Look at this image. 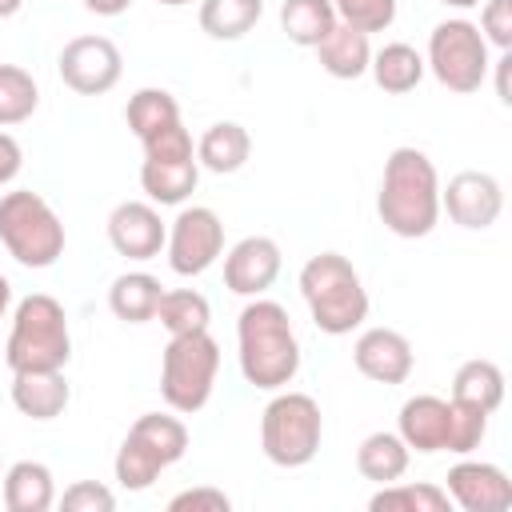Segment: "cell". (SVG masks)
<instances>
[{"mask_svg":"<svg viewBox=\"0 0 512 512\" xmlns=\"http://www.w3.org/2000/svg\"><path fill=\"white\" fill-rule=\"evenodd\" d=\"M236 344H240V372L252 388L276 392L296 380L300 340L284 304L252 296L236 320Z\"/></svg>","mask_w":512,"mask_h":512,"instance_id":"1","label":"cell"},{"mask_svg":"<svg viewBox=\"0 0 512 512\" xmlns=\"http://www.w3.org/2000/svg\"><path fill=\"white\" fill-rule=\"evenodd\" d=\"M376 212H380L384 228L404 236V240H420L436 228V220H440V176H436V164L420 148H412V144L392 148V156L384 160Z\"/></svg>","mask_w":512,"mask_h":512,"instance_id":"2","label":"cell"},{"mask_svg":"<svg viewBox=\"0 0 512 512\" xmlns=\"http://www.w3.org/2000/svg\"><path fill=\"white\" fill-rule=\"evenodd\" d=\"M300 296L312 312V324L328 336H348L368 320V288L340 252H320L300 268Z\"/></svg>","mask_w":512,"mask_h":512,"instance_id":"3","label":"cell"},{"mask_svg":"<svg viewBox=\"0 0 512 512\" xmlns=\"http://www.w3.org/2000/svg\"><path fill=\"white\" fill-rule=\"evenodd\" d=\"M72 356L64 304L48 292H32L12 312V332L4 344V360L12 372H64Z\"/></svg>","mask_w":512,"mask_h":512,"instance_id":"4","label":"cell"},{"mask_svg":"<svg viewBox=\"0 0 512 512\" xmlns=\"http://www.w3.org/2000/svg\"><path fill=\"white\" fill-rule=\"evenodd\" d=\"M0 244L24 268H52L64 256V224L40 192L16 188L0 196Z\"/></svg>","mask_w":512,"mask_h":512,"instance_id":"5","label":"cell"},{"mask_svg":"<svg viewBox=\"0 0 512 512\" xmlns=\"http://www.w3.org/2000/svg\"><path fill=\"white\" fill-rule=\"evenodd\" d=\"M324 436V416L320 404L308 392H280L264 404L260 416V444L264 456L276 468H304L316 460Z\"/></svg>","mask_w":512,"mask_h":512,"instance_id":"6","label":"cell"},{"mask_svg":"<svg viewBox=\"0 0 512 512\" xmlns=\"http://www.w3.org/2000/svg\"><path fill=\"white\" fill-rule=\"evenodd\" d=\"M184 452H188V428H184V420L164 416V412H144L128 428V436H124L112 468H116V480H120L124 492H144Z\"/></svg>","mask_w":512,"mask_h":512,"instance_id":"7","label":"cell"},{"mask_svg":"<svg viewBox=\"0 0 512 512\" xmlns=\"http://www.w3.org/2000/svg\"><path fill=\"white\" fill-rule=\"evenodd\" d=\"M216 372H220V344L204 332H188V336H172L164 356H160V396L172 412H200L216 388Z\"/></svg>","mask_w":512,"mask_h":512,"instance_id":"8","label":"cell"},{"mask_svg":"<svg viewBox=\"0 0 512 512\" xmlns=\"http://www.w3.org/2000/svg\"><path fill=\"white\" fill-rule=\"evenodd\" d=\"M424 68L456 96H468L484 84L492 60H488V40L480 36V28L464 16L440 20L428 36V56Z\"/></svg>","mask_w":512,"mask_h":512,"instance_id":"9","label":"cell"},{"mask_svg":"<svg viewBox=\"0 0 512 512\" xmlns=\"http://www.w3.org/2000/svg\"><path fill=\"white\" fill-rule=\"evenodd\" d=\"M164 252H168V268L176 276L208 272L220 260V252H224V220L212 208H204V204L180 208L172 228H168Z\"/></svg>","mask_w":512,"mask_h":512,"instance_id":"10","label":"cell"},{"mask_svg":"<svg viewBox=\"0 0 512 512\" xmlns=\"http://www.w3.org/2000/svg\"><path fill=\"white\" fill-rule=\"evenodd\" d=\"M60 80L80 96H104L124 72V56L108 36H76L60 48Z\"/></svg>","mask_w":512,"mask_h":512,"instance_id":"11","label":"cell"},{"mask_svg":"<svg viewBox=\"0 0 512 512\" xmlns=\"http://www.w3.org/2000/svg\"><path fill=\"white\" fill-rule=\"evenodd\" d=\"M440 208L452 216V224L468 228V232H484L500 220L504 212V188L492 172H456L444 188H440Z\"/></svg>","mask_w":512,"mask_h":512,"instance_id":"12","label":"cell"},{"mask_svg":"<svg viewBox=\"0 0 512 512\" xmlns=\"http://www.w3.org/2000/svg\"><path fill=\"white\" fill-rule=\"evenodd\" d=\"M444 492L464 512H504V508H512V480L500 464H488V460L452 464Z\"/></svg>","mask_w":512,"mask_h":512,"instance_id":"13","label":"cell"},{"mask_svg":"<svg viewBox=\"0 0 512 512\" xmlns=\"http://www.w3.org/2000/svg\"><path fill=\"white\" fill-rule=\"evenodd\" d=\"M280 276V244L272 236H244L224 256V288L236 296H260Z\"/></svg>","mask_w":512,"mask_h":512,"instance_id":"14","label":"cell"},{"mask_svg":"<svg viewBox=\"0 0 512 512\" xmlns=\"http://www.w3.org/2000/svg\"><path fill=\"white\" fill-rule=\"evenodd\" d=\"M168 240V228L160 220V212L144 200H124L112 208L108 216V244L124 256V260H152L160 256Z\"/></svg>","mask_w":512,"mask_h":512,"instance_id":"15","label":"cell"},{"mask_svg":"<svg viewBox=\"0 0 512 512\" xmlns=\"http://www.w3.org/2000/svg\"><path fill=\"white\" fill-rule=\"evenodd\" d=\"M352 360L360 368V376L376 380V384H404L412 376V344L404 332L396 328H368L356 336V348H352Z\"/></svg>","mask_w":512,"mask_h":512,"instance_id":"16","label":"cell"},{"mask_svg":"<svg viewBox=\"0 0 512 512\" xmlns=\"http://www.w3.org/2000/svg\"><path fill=\"white\" fill-rule=\"evenodd\" d=\"M396 436L408 444V452H444L448 440V400L420 392L400 404Z\"/></svg>","mask_w":512,"mask_h":512,"instance_id":"17","label":"cell"},{"mask_svg":"<svg viewBox=\"0 0 512 512\" xmlns=\"http://www.w3.org/2000/svg\"><path fill=\"white\" fill-rule=\"evenodd\" d=\"M4 508L8 512H48L56 504V480L52 468L40 460H16L4 476Z\"/></svg>","mask_w":512,"mask_h":512,"instance_id":"18","label":"cell"},{"mask_svg":"<svg viewBox=\"0 0 512 512\" xmlns=\"http://www.w3.org/2000/svg\"><path fill=\"white\" fill-rule=\"evenodd\" d=\"M64 372H12V404L28 420H56L68 408Z\"/></svg>","mask_w":512,"mask_h":512,"instance_id":"19","label":"cell"},{"mask_svg":"<svg viewBox=\"0 0 512 512\" xmlns=\"http://www.w3.org/2000/svg\"><path fill=\"white\" fill-rule=\"evenodd\" d=\"M316 56H320V68L336 80H356L368 72L372 64V44H368V32H356L348 24H332V32L316 44Z\"/></svg>","mask_w":512,"mask_h":512,"instance_id":"20","label":"cell"},{"mask_svg":"<svg viewBox=\"0 0 512 512\" xmlns=\"http://www.w3.org/2000/svg\"><path fill=\"white\" fill-rule=\"evenodd\" d=\"M200 184V160H144L140 164V188L152 204H184Z\"/></svg>","mask_w":512,"mask_h":512,"instance_id":"21","label":"cell"},{"mask_svg":"<svg viewBox=\"0 0 512 512\" xmlns=\"http://www.w3.org/2000/svg\"><path fill=\"white\" fill-rule=\"evenodd\" d=\"M248 152H252V136H248V128L236 124V120H216V124L200 136V144H196V160H200L208 172H216V176L240 172V168L248 164Z\"/></svg>","mask_w":512,"mask_h":512,"instance_id":"22","label":"cell"},{"mask_svg":"<svg viewBox=\"0 0 512 512\" xmlns=\"http://www.w3.org/2000/svg\"><path fill=\"white\" fill-rule=\"evenodd\" d=\"M160 296H164V284L152 272H124L108 288V308L124 324H144V320H156Z\"/></svg>","mask_w":512,"mask_h":512,"instance_id":"23","label":"cell"},{"mask_svg":"<svg viewBox=\"0 0 512 512\" xmlns=\"http://www.w3.org/2000/svg\"><path fill=\"white\" fill-rule=\"evenodd\" d=\"M452 400L480 408V412H496L504 404V372L492 360H464L452 376Z\"/></svg>","mask_w":512,"mask_h":512,"instance_id":"24","label":"cell"},{"mask_svg":"<svg viewBox=\"0 0 512 512\" xmlns=\"http://www.w3.org/2000/svg\"><path fill=\"white\" fill-rule=\"evenodd\" d=\"M368 72H372V80H376L388 96H404V92H412V88L424 80L428 68H424V56H420L412 44L396 40V44H384L380 52H372Z\"/></svg>","mask_w":512,"mask_h":512,"instance_id":"25","label":"cell"},{"mask_svg":"<svg viewBox=\"0 0 512 512\" xmlns=\"http://www.w3.org/2000/svg\"><path fill=\"white\" fill-rule=\"evenodd\" d=\"M408 460H412V452H408V444H404L396 432H372V436H364L360 448H356V468H360V476L372 480V484H392V480H400V476L408 472Z\"/></svg>","mask_w":512,"mask_h":512,"instance_id":"26","label":"cell"},{"mask_svg":"<svg viewBox=\"0 0 512 512\" xmlns=\"http://www.w3.org/2000/svg\"><path fill=\"white\" fill-rule=\"evenodd\" d=\"M332 24H336L332 0H284L280 4V28L300 48H316L332 32Z\"/></svg>","mask_w":512,"mask_h":512,"instance_id":"27","label":"cell"},{"mask_svg":"<svg viewBox=\"0 0 512 512\" xmlns=\"http://www.w3.org/2000/svg\"><path fill=\"white\" fill-rule=\"evenodd\" d=\"M264 16V0H204L200 4V28L212 40H240L248 36Z\"/></svg>","mask_w":512,"mask_h":512,"instance_id":"28","label":"cell"},{"mask_svg":"<svg viewBox=\"0 0 512 512\" xmlns=\"http://www.w3.org/2000/svg\"><path fill=\"white\" fill-rule=\"evenodd\" d=\"M372 512H448L452 500L440 484H404V480H392V484H380V492L368 500Z\"/></svg>","mask_w":512,"mask_h":512,"instance_id":"29","label":"cell"},{"mask_svg":"<svg viewBox=\"0 0 512 512\" xmlns=\"http://www.w3.org/2000/svg\"><path fill=\"white\" fill-rule=\"evenodd\" d=\"M156 320L168 328V336H188V332H204L212 320L208 300L196 288H168L156 304Z\"/></svg>","mask_w":512,"mask_h":512,"instance_id":"30","label":"cell"},{"mask_svg":"<svg viewBox=\"0 0 512 512\" xmlns=\"http://www.w3.org/2000/svg\"><path fill=\"white\" fill-rule=\"evenodd\" d=\"M124 120H128V128L136 132V140H144V136H152L156 128L180 120V104H176V96L164 92V88H140V92L128 96Z\"/></svg>","mask_w":512,"mask_h":512,"instance_id":"31","label":"cell"},{"mask_svg":"<svg viewBox=\"0 0 512 512\" xmlns=\"http://www.w3.org/2000/svg\"><path fill=\"white\" fill-rule=\"evenodd\" d=\"M40 104V88L32 80V72H24L20 64H0V128L24 124Z\"/></svg>","mask_w":512,"mask_h":512,"instance_id":"32","label":"cell"},{"mask_svg":"<svg viewBox=\"0 0 512 512\" xmlns=\"http://www.w3.org/2000/svg\"><path fill=\"white\" fill-rule=\"evenodd\" d=\"M484 432H488V412L448 400V440H444V452L472 456V452L480 448Z\"/></svg>","mask_w":512,"mask_h":512,"instance_id":"33","label":"cell"},{"mask_svg":"<svg viewBox=\"0 0 512 512\" xmlns=\"http://www.w3.org/2000/svg\"><path fill=\"white\" fill-rule=\"evenodd\" d=\"M336 20L356 32H384L396 20V0H332Z\"/></svg>","mask_w":512,"mask_h":512,"instance_id":"34","label":"cell"},{"mask_svg":"<svg viewBox=\"0 0 512 512\" xmlns=\"http://www.w3.org/2000/svg\"><path fill=\"white\" fill-rule=\"evenodd\" d=\"M60 508L64 512H112L116 508V496L100 480H76L72 488H64Z\"/></svg>","mask_w":512,"mask_h":512,"instance_id":"35","label":"cell"},{"mask_svg":"<svg viewBox=\"0 0 512 512\" xmlns=\"http://www.w3.org/2000/svg\"><path fill=\"white\" fill-rule=\"evenodd\" d=\"M476 28L488 44H496L500 52H512V0H484Z\"/></svg>","mask_w":512,"mask_h":512,"instance_id":"36","label":"cell"},{"mask_svg":"<svg viewBox=\"0 0 512 512\" xmlns=\"http://www.w3.org/2000/svg\"><path fill=\"white\" fill-rule=\"evenodd\" d=\"M228 508H232V500L220 488H208V484L184 488L168 500V512H228Z\"/></svg>","mask_w":512,"mask_h":512,"instance_id":"37","label":"cell"},{"mask_svg":"<svg viewBox=\"0 0 512 512\" xmlns=\"http://www.w3.org/2000/svg\"><path fill=\"white\" fill-rule=\"evenodd\" d=\"M20 168H24V152H20L16 136L0 132V184L16 180V176H20Z\"/></svg>","mask_w":512,"mask_h":512,"instance_id":"38","label":"cell"},{"mask_svg":"<svg viewBox=\"0 0 512 512\" xmlns=\"http://www.w3.org/2000/svg\"><path fill=\"white\" fill-rule=\"evenodd\" d=\"M508 68H512V52H500V60H496V96H500V104H512V88H508Z\"/></svg>","mask_w":512,"mask_h":512,"instance_id":"39","label":"cell"},{"mask_svg":"<svg viewBox=\"0 0 512 512\" xmlns=\"http://www.w3.org/2000/svg\"><path fill=\"white\" fill-rule=\"evenodd\" d=\"M84 8L96 12V16H120V12L132 8V0H84Z\"/></svg>","mask_w":512,"mask_h":512,"instance_id":"40","label":"cell"},{"mask_svg":"<svg viewBox=\"0 0 512 512\" xmlns=\"http://www.w3.org/2000/svg\"><path fill=\"white\" fill-rule=\"evenodd\" d=\"M8 304H12V284H8V276L0 272V320H4V312H8Z\"/></svg>","mask_w":512,"mask_h":512,"instance_id":"41","label":"cell"},{"mask_svg":"<svg viewBox=\"0 0 512 512\" xmlns=\"http://www.w3.org/2000/svg\"><path fill=\"white\" fill-rule=\"evenodd\" d=\"M24 8V0H0V20H8V16H16Z\"/></svg>","mask_w":512,"mask_h":512,"instance_id":"42","label":"cell"},{"mask_svg":"<svg viewBox=\"0 0 512 512\" xmlns=\"http://www.w3.org/2000/svg\"><path fill=\"white\" fill-rule=\"evenodd\" d=\"M436 4H444V8H460V12H468V8H476V4H484V0H436Z\"/></svg>","mask_w":512,"mask_h":512,"instance_id":"43","label":"cell"},{"mask_svg":"<svg viewBox=\"0 0 512 512\" xmlns=\"http://www.w3.org/2000/svg\"><path fill=\"white\" fill-rule=\"evenodd\" d=\"M156 4H168V8H180V4H192V0H156Z\"/></svg>","mask_w":512,"mask_h":512,"instance_id":"44","label":"cell"}]
</instances>
